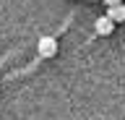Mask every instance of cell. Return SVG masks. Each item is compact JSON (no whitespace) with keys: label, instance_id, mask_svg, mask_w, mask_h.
<instances>
[{"label":"cell","instance_id":"obj_1","mask_svg":"<svg viewBox=\"0 0 125 120\" xmlns=\"http://www.w3.org/2000/svg\"><path fill=\"white\" fill-rule=\"evenodd\" d=\"M37 52H39V57H55L57 55V39L55 37H42L37 44Z\"/></svg>","mask_w":125,"mask_h":120},{"label":"cell","instance_id":"obj_2","mask_svg":"<svg viewBox=\"0 0 125 120\" xmlns=\"http://www.w3.org/2000/svg\"><path fill=\"white\" fill-rule=\"evenodd\" d=\"M96 32L102 34V37H107V34H112V29H115V21L112 18H107V16H102V18H96Z\"/></svg>","mask_w":125,"mask_h":120},{"label":"cell","instance_id":"obj_3","mask_svg":"<svg viewBox=\"0 0 125 120\" xmlns=\"http://www.w3.org/2000/svg\"><path fill=\"white\" fill-rule=\"evenodd\" d=\"M107 18H112L115 24H123L125 21V5H112L109 13H107Z\"/></svg>","mask_w":125,"mask_h":120},{"label":"cell","instance_id":"obj_4","mask_svg":"<svg viewBox=\"0 0 125 120\" xmlns=\"http://www.w3.org/2000/svg\"><path fill=\"white\" fill-rule=\"evenodd\" d=\"M104 3H107L109 8H112V5H123V0H104Z\"/></svg>","mask_w":125,"mask_h":120}]
</instances>
